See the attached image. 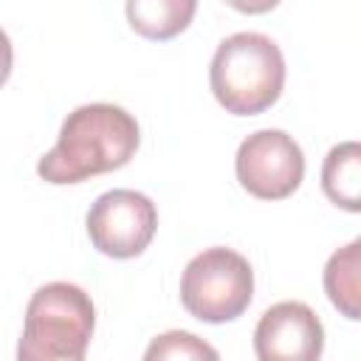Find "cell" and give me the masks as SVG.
<instances>
[{"label": "cell", "mask_w": 361, "mask_h": 361, "mask_svg": "<svg viewBox=\"0 0 361 361\" xmlns=\"http://www.w3.org/2000/svg\"><path fill=\"white\" fill-rule=\"evenodd\" d=\"M254 296V271L243 254L214 245L192 257L180 276L183 307L209 324H223L245 313Z\"/></svg>", "instance_id": "obj_4"}, {"label": "cell", "mask_w": 361, "mask_h": 361, "mask_svg": "<svg viewBox=\"0 0 361 361\" xmlns=\"http://www.w3.org/2000/svg\"><path fill=\"white\" fill-rule=\"evenodd\" d=\"M93 327L90 296L73 282H48L28 299L17 361H85Z\"/></svg>", "instance_id": "obj_3"}, {"label": "cell", "mask_w": 361, "mask_h": 361, "mask_svg": "<svg viewBox=\"0 0 361 361\" xmlns=\"http://www.w3.org/2000/svg\"><path fill=\"white\" fill-rule=\"evenodd\" d=\"M209 85L228 113L257 116L282 93L285 56L271 37L259 31H237L217 45L209 65Z\"/></svg>", "instance_id": "obj_2"}, {"label": "cell", "mask_w": 361, "mask_h": 361, "mask_svg": "<svg viewBox=\"0 0 361 361\" xmlns=\"http://www.w3.org/2000/svg\"><path fill=\"white\" fill-rule=\"evenodd\" d=\"M330 305L353 322H361V237L330 254L322 274Z\"/></svg>", "instance_id": "obj_8"}, {"label": "cell", "mask_w": 361, "mask_h": 361, "mask_svg": "<svg viewBox=\"0 0 361 361\" xmlns=\"http://www.w3.org/2000/svg\"><path fill=\"white\" fill-rule=\"evenodd\" d=\"M124 11L133 31H138L141 37L172 39L192 23L197 3L195 0H130Z\"/></svg>", "instance_id": "obj_10"}, {"label": "cell", "mask_w": 361, "mask_h": 361, "mask_svg": "<svg viewBox=\"0 0 361 361\" xmlns=\"http://www.w3.org/2000/svg\"><path fill=\"white\" fill-rule=\"evenodd\" d=\"M240 186L259 200L293 195L305 178L302 147L285 130H257L243 138L234 158Z\"/></svg>", "instance_id": "obj_6"}, {"label": "cell", "mask_w": 361, "mask_h": 361, "mask_svg": "<svg viewBox=\"0 0 361 361\" xmlns=\"http://www.w3.org/2000/svg\"><path fill=\"white\" fill-rule=\"evenodd\" d=\"M322 350V319L305 302H276L257 322V361H319Z\"/></svg>", "instance_id": "obj_7"}, {"label": "cell", "mask_w": 361, "mask_h": 361, "mask_svg": "<svg viewBox=\"0 0 361 361\" xmlns=\"http://www.w3.org/2000/svg\"><path fill=\"white\" fill-rule=\"evenodd\" d=\"M85 226L96 251L113 259H130L152 243L158 209L135 189H110L90 203Z\"/></svg>", "instance_id": "obj_5"}, {"label": "cell", "mask_w": 361, "mask_h": 361, "mask_svg": "<svg viewBox=\"0 0 361 361\" xmlns=\"http://www.w3.org/2000/svg\"><path fill=\"white\" fill-rule=\"evenodd\" d=\"M141 141L138 121L118 104H82L62 121L54 149H48L37 172L48 183H79L130 164Z\"/></svg>", "instance_id": "obj_1"}, {"label": "cell", "mask_w": 361, "mask_h": 361, "mask_svg": "<svg viewBox=\"0 0 361 361\" xmlns=\"http://www.w3.org/2000/svg\"><path fill=\"white\" fill-rule=\"evenodd\" d=\"M322 189L338 209L361 212V141H341L324 155Z\"/></svg>", "instance_id": "obj_9"}, {"label": "cell", "mask_w": 361, "mask_h": 361, "mask_svg": "<svg viewBox=\"0 0 361 361\" xmlns=\"http://www.w3.org/2000/svg\"><path fill=\"white\" fill-rule=\"evenodd\" d=\"M141 361H220L217 350L189 330H166L155 336Z\"/></svg>", "instance_id": "obj_11"}]
</instances>
